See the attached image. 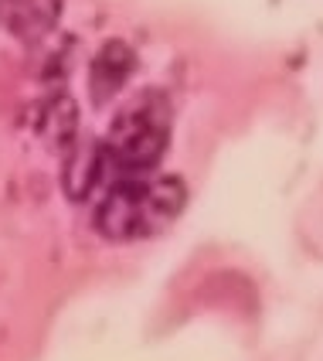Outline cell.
Segmentation results:
<instances>
[{
  "mask_svg": "<svg viewBox=\"0 0 323 361\" xmlns=\"http://www.w3.org/2000/svg\"><path fill=\"white\" fill-rule=\"evenodd\" d=\"M65 0H0V24L24 44L48 38L61 20Z\"/></svg>",
  "mask_w": 323,
  "mask_h": 361,
  "instance_id": "cell-3",
  "label": "cell"
},
{
  "mask_svg": "<svg viewBox=\"0 0 323 361\" xmlns=\"http://www.w3.org/2000/svg\"><path fill=\"white\" fill-rule=\"evenodd\" d=\"M184 204H187V188L181 178L120 180L102 191L96 228L113 242L150 239L181 215Z\"/></svg>",
  "mask_w": 323,
  "mask_h": 361,
  "instance_id": "cell-2",
  "label": "cell"
},
{
  "mask_svg": "<svg viewBox=\"0 0 323 361\" xmlns=\"http://www.w3.org/2000/svg\"><path fill=\"white\" fill-rule=\"evenodd\" d=\"M129 72H133V51L122 41H109L96 55L92 72H89V92H92V99L96 102L113 99L122 89V82L129 79Z\"/></svg>",
  "mask_w": 323,
  "mask_h": 361,
  "instance_id": "cell-4",
  "label": "cell"
},
{
  "mask_svg": "<svg viewBox=\"0 0 323 361\" xmlns=\"http://www.w3.org/2000/svg\"><path fill=\"white\" fill-rule=\"evenodd\" d=\"M167 140H170V109L163 96L146 92L133 106H126L109 126V137L99 147L85 180H96L106 191L109 184L120 180L153 178Z\"/></svg>",
  "mask_w": 323,
  "mask_h": 361,
  "instance_id": "cell-1",
  "label": "cell"
}]
</instances>
